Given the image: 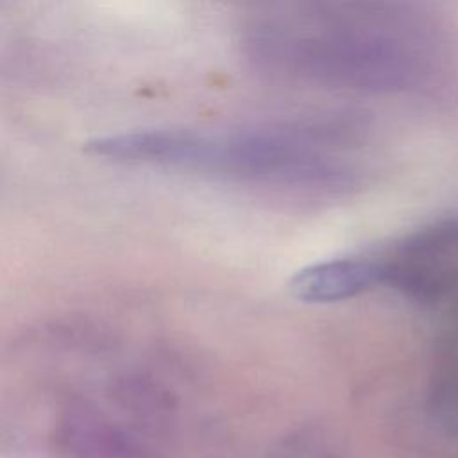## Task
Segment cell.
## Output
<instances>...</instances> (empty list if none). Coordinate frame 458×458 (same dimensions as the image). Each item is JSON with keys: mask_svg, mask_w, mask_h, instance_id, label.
<instances>
[{"mask_svg": "<svg viewBox=\"0 0 458 458\" xmlns=\"http://www.w3.org/2000/svg\"><path fill=\"white\" fill-rule=\"evenodd\" d=\"M377 286L376 265L369 258H342L310 265L290 281L293 297L304 302H335Z\"/></svg>", "mask_w": 458, "mask_h": 458, "instance_id": "277c9868", "label": "cell"}, {"mask_svg": "<svg viewBox=\"0 0 458 458\" xmlns=\"http://www.w3.org/2000/svg\"><path fill=\"white\" fill-rule=\"evenodd\" d=\"M331 147L327 131L322 134L315 127L168 129L159 140V163L249 182L335 190L349 184L352 172L329 152Z\"/></svg>", "mask_w": 458, "mask_h": 458, "instance_id": "7a4b0ae2", "label": "cell"}, {"mask_svg": "<svg viewBox=\"0 0 458 458\" xmlns=\"http://www.w3.org/2000/svg\"><path fill=\"white\" fill-rule=\"evenodd\" d=\"M377 286L415 301H435L458 284V216L429 224L372 259Z\"/></svg>", "mask_w": 458, "mask_h": 458, "instance_id": "3957f363", "label": "cell"}, {"mask_svg": "<svg viewBox=\"0 0 458 458\" xmlns=\"http://www.w3.org/2000/svg\"><path fill=\"white\" fill-rule=\"evenodd\" d=\"M395 18V16H394ZM377 13H270L249 36L268 68L324 82L395 89L415 82L422 61L413 43Z\"/></svg>", "mask_w": 458, "mask_h": 458, "instance_id": "6da1fadb", "label": "cell"}]
</instances>
